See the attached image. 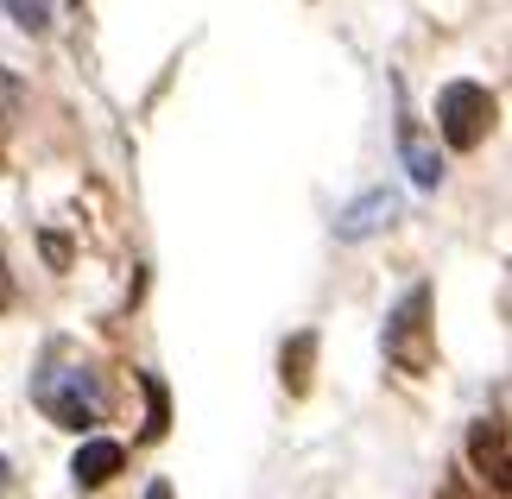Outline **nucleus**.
<instances>
[{
  "label": "nucleus",
  "instance_id": "obj_1",
  "mask_svg": "<svg viewBox=\"0 0 512 499\" xmlns=\"http://www.w3.org/2000/svg\"><path fill=\"white\" fill-rule=\"evenodd\" d=\"M32 398H38V411H45L51 424H64V430H89V424H102V411H108L102 379L89 367H45Z\"/></svg>",
  "mask_w": 512,
  "mask_h": 499
},
{
  "label": "nucleus",
  "instance_id": "obj_2",
  "mask_svg": "<svg viewBox=\"0 0 512 499\" xmlns=\"http://www.w3.org/2000/svg\"><path fill=\"white\" fill-rule=\"evenodd\" d=\"M386 361L399 373H430L437 361V329H430V285H411L399 310L386 316Z\"/></svg>",
  "mask_w": 512,
  "mask_h": 499
},
{
  "label": "nucleus",
  "instance_id": "obj_3",
  "mask_svg": "<svg viewBox=\"0 0 512 499\" xmlns=\"http://www.w3.org/2000/svg\"><path fill=\"white\" fill-rule=\"evenodd\" d=\"M494 95H487L481 83H449L437 95V133L449 139L456 152H475L487 133H494Z\"/></svg>",
  "mask_w": 512,
  "mask_h": 499
},
{
  "label": "nucleus",
  "instance_id": "obj_4",
  "mask_svg": "<svg viewBox=\"0 0 512 499\" xmlns=\"http://www.w3.org/2000/svg\"><path fill=\"white\" fill-rule=\"evenodd\" d=\"M468 462H475V474L487 487H494L500 499L512 493V443H506V417H481L475 430H468Z\"/></svg>",
  "mask_w": 512,
  "mask_h": 499
},
{
  "label": "nucleus",
  "instance_id": "obj_5",
  "mask_svg": "<svg viewBox=\"0 0 512 499\" xmlns=\"http://www.w3.org/2000/svg\"><path fill=\"white\" fill-rule=\"evenodd\" d=\"M399 152H405V171H411V184H418V190H437V184H443V158H437V146L424 139L418 114L405 108V89H399Z\"/></svg>",
  "mask_w": 512,
  "mask_h": 499
},
{
  "label": "nucleus",
  "instance_id": "obj_6",
  "mask_svg": "<svg viewBox=\"0 0 512 499\" xmlns=\"http://www.w3.org/2000/svg\"><path fill=\"white\" fill-rule=\"evenodd\" d=\"M121 462H127V449H121V443H108V436H89V443L76 449L70 474H76V487H108L114 474H121Z\"/></svg>",
  "mask_w": 512,
  "mask_h": 499
},
{
  "label": "nucleus",
  "instance_id": "obj_7",
  "mask_svg": "<svg viewBox=\"0 0 512 499\" xmlns=\"http://www.w3.org/2000/svg\"><path fill=\"white\" fill-rule=\"evenodd\" d=\"M392 215H399V196L392 190H373V196H361V203H354L348 215H342V241H367L373 228H392Z\"/></svg>",
  "mask_w": 512,
  "mask_h": 499
},
{
  "label": "nucleus",
  "instance_id": "obj_8",
  "mask_svg": "<svg viewBox=\"0 0 512 499\" xmlns=\"http://www.w3.org/2000/svg\"><path fill=\"white\" fill-rule=\"evenodd\" d=\"M310 367H317V329H298V335L279 348V379H285L291 398L310 392Z\"/></svg>",
  "mask_w": 512,
  "mask_h": 499
},
{
  "label": "nucleus",
  "instance_id": "obj_9",
  "mask_svg": "<svg viewBox=\"0 0 512 499\" xmlns=\"http://www.w3.org/2000/svg\"><path fill=\"white\" fill-rule=\"evenodd\" d=\"M140 392H146V436L159 443V436L171 430V392H165L159 373H140Z\"/></svg>",
  "mask_w": 512,
  "mask_h": 499
},
{
  "label": "nucleus",
  "instance_id": "obj_10",
  "mask_svg": "<svg viewBox=\"0 0 512 499\" xmlns=\"http://www.w3.org/2000/svg\"><path fill=\"white\" fill-rule=\"evenodd\" d=\"M0 7H7L13 26H26V32H45L51 26V0H0Z\"/></svg>",
  "mask_w": 512,
  "mask_h": 499
},
{
  "label": "nucleus",
  "instance_id": "obj_11",
  "mask_svg": "<svg viewBox=\"0 0 512 499\" xmlns=\"http://www.w3.org/2000/svg\"><path fill=\"white\" fill-rule=\"evenodd\" d=\"M13 304V278H7V259H0V310Z\"/></svg>",
  "mask_w": 512,
  "mask_h": 499
},
{
  "label": "nucleus",
  "instance_id": "obj_12",
  "mask_svg": "<svg viewBox=\"0 0 512 499\" xmlns=\"http://www.w3.org/2000/svg\"><path fill=\"white\" fill-rule=\"evenodd\" d=\"M146 499H177V493H171L165 481H152V487H146Z\"/></svg>",
  "mask_w": 512,
  "mask_h": 499
},
{
  "label": "nucleus",
  "instance_id": "obj_13",
  "mask_svg": "<svg viewBox=\"0 0 512 499\" xmlns=\"http://www.w3.org/2000/svg\"><path fill=\"white\" fill-rule=\"evenodd\" d=\"M0 487H7V462H0Z\"/></svg>",
  "mask_w": 512,
  "mask_h": 499
},
{
  "label": "nucleus",
  "instance_id": "obj_14",
  "mask_svg": "<svg viewBox=\"0 0 512 499\" xmlns=\"http://www.w3.org/2000/svg\"><path fill=\"white\" fill-rule=\"evenodd\" d=\"M449 499H456V493H449Z\"/></svg>",
  "mask_w": 512,
  "mask_h": 499
}]
</instances>
